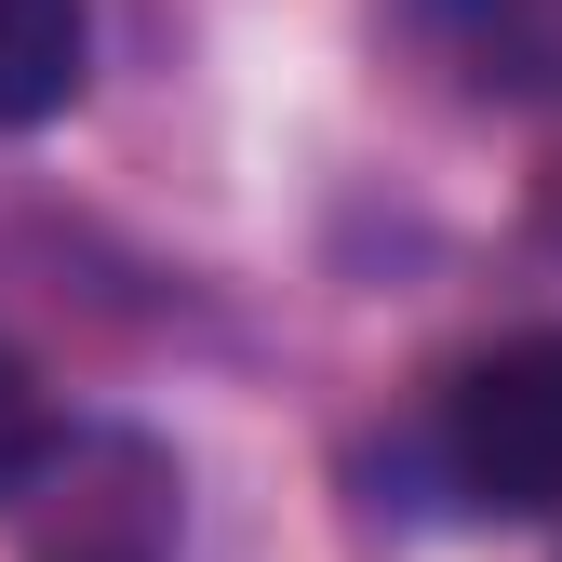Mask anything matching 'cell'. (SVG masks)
<instances>
[{"label": "cell", "instance_id": "1", "mask_svg": "<svg viewBox=\"0 0 562 562\" xmlns=\"http://www.w3.org/2000/svg\"><path fill=\"white\" fill-rule=\"evenodd\" d=\"M442 482L496 522H549L562 509V322L509 335L442 389Z\"/></svg>", "mask_w": 562, "mask_h": 562}, {"label": "cell", "instance_id": "4", "mask_svg": "<svg viewBox=\"0 0 562 562\" xmlns=\"http://www.w3.org/2000/svg\"><path fill=\"white\" fill-rule=\"evenodd\" d=\"M415 27L496 94H562V0H415Z\"/></svg>", "mask_w": 562, "mask_h": 562}, {"label": "cell", "instance_id": "5", "mask_svg": "<svg viewBox=\"0 0 562 562\" xmlns=\"http://www.w3.org/2000/svg\"><path fill=\"white\" fill-rule=\"evenodd\" d=\"M41 442H54V415H41V389H27V362L0 348V496L41 469Z\"/></svg>", "mask_w": 562, "mask_h": 562}, {"label": "cell", "instance_id": "2", "mask_svg": "<svg viewBox=\"0 0 562 562\" xmlns=\"http://www.w3.org/2000/svg\"><path fill=\"white\" fill-rule=\"evenodd\" d=\"M14 496H27V562H175V456L148 429L41 442Z\"/></svg>", "mask_w": 562, "mask_h": 562}, {"label": "cell", "instance_id": "3", "mask_svg": "<svg viewBox=\"0 0 562 562\" xmlns=\"http://www.w3.org/2000/svg\"><path fill=\"white\" fill-rule=\"evenodd\" d=\"M94 81V14L81 0H0V134L67 121Z\"/></svg>", "mask_w": 562, "mask_h": 562}]
</instances>
